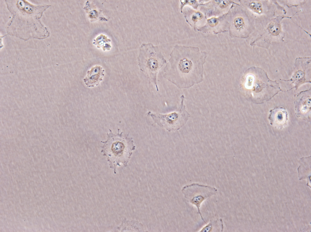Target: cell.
I'll use <instances>...</instances> for the list:
<instances>
[{
    "mask_svg": "<svg viewBox=\"0 0 311 232\" xmlns=\"http://www.w3.org/2000/svg\"><path fill=\"white\" fill-rule=\"evenodd\" d=\"M5 2L12 15L7 24V35L24 41L32 39H43L49 36L50 32L42 22L41 18L51 5H36L25 0Z\"/></svg>",
    "mask_w": 311,
    "mask_h": 232,
    "instance_id": "2",
    "label": "cell"
},
{
    "mask_svg": "<svg viewBox=\"0 0 311 232\" xmlns=\"http://www.w3.org/2000/svg\"><path fill=\"white\" fill-rule=\"evenodd\" d=\"M138 59L140 69L146 75L149 85L154 83L157 91H159L157 81V74L159 69L167 63L159 47L151 42L142 44L139 48Z\"/></svg>",
    "mask_w": 311,
    "mask_h": 232,
    "instance_id": "5",
    "label": "cell"
},
{
    "mask_svg": "<svg viewBox=\"0 0 311 232\" xmlns=\"http://www.w3.org/2000/svg\"><path fill=\"white\" fill-rule=\"evenodd\" d=\"M224 228L223 219L218 218L210 220L209 223L203 227L200 232H222Z\"/></svg>",
    "mask_w": 311,
    "mask_h": 232,
    "instance_id": "13",
    "label": "cell"
},
{
    "mask_svg": "<svg viewBox=\"0 0 311 232\" xmlns=\"http://www.w3.org/2000/svg\"><path fill=\"white\" fill-rule=\"evenodd\" d=\"M94 40L93 44L97 45L98 48L102 47L104 51L105 49L109 50L111 47L109 43L111 41L106 38L105 36L101 35Z\"/></svg>",
    "mask_w": 311,
    "mask_h": 232,
    "instance_id": "14",
    "label": "cell"
},
{
    "mask_svg": "<svg viewBox=\"0 0 311 232\" xmlns=\"http://www.w3.org/2000/svg\"><path fill=\"white\" fill-rule=\"evenodd\" d=\"M120 130L118 129V133L115 134L109 129V133L107 134V140L101 141L104 145L101 146L102 148L101 152L106 157L110 167L113 169L115 174L116 173L117 166H120V163L123 164L125 167L128 166L132 151L135 150L136 147L133 144V138L128 137L129 133L124 136L122 135V132L119 133Z\"/></svg>",
    "mask_w": 311,
    "mask_h": 232,
    "instance_id": "4",
    "label": "cell"
},
{
    "mask_svg": "<svg viewBox=\"0 0 311 232\" xmlns=\"http://www.w3.org/2000/svg\"><path fill=\"white\" fill-rule=\"evenodd\" d=\"M104 70L101 67L96 66L93 67L87 72V75L84 81L87 86L94 87L98 85L102 80Z\"/></svg>",
    "mask_w": 311,
    "mask_h": 232,
    "instance_id": "12",
    "label": "cell"
},
{
    "mask_svg": "<svg viewBox=\"0 0 311 232\" xmlns=\"http://www.w3.org/2000/svg\"><path fill=\"white\" fill-rule=\"evenodd\" d=\"M240 89L244 98L255 104L270 101L280 91L279 83L272 81L262 69L252 66L246 70L241 77Z\"/></svg>",
    "mask_w": 311,
    "mask_h": 232,
    "instance_id": "3",
    "label": "cell"
},
{
    "mask_svg": "<svg viewBox=\"0 0 311 232\" xmlns=\"http://www.w3.org/2000/svg\"><path fill=\"white\" fill-rule=\"evenodd\" d=\"M230 14L228 24L229 35L233 38H248L252 31L253 26L245 9L236 5Z\"/></svg>",
    "mask_w": 311,
    "mask_h": 232,
    "instance_id": "7",
    "label": "cell"
},
{
    "mask_svg": "<svg viewBox=\"0 0 311 232\" xmlns=\"http://www.w3.org/2000/svg\"><path fill=\"white\" fill-rule=\"evenodd\" d=\"M269 112L268 119L272 126L281 129L286 125L288 114L285 108L276 106Z\"/></svg>",
    "mask_w": 311,
    "mask_h": 232,
    "instance_id": "11",
    "label": "cell"
},
{
    "mask_svg": "<svg viewBox=\"0 0 311 232\" xmlns=\"http://www.w3.org/2000/svg\"><path fill=\"white\" fill-rule=\"evenodd\" d=\"M182 192L188 201L196 206L197 214L200 215L202 220L207 224L202 216L200 207L204 201L217 194V189L208 185L193 183L184 186Z\"/></svg>",
    "mask_w": 311,
    "mask_h": 232,
    "instance_id": "8",
    "label": "cell"
},
{
    "mask_svg": "<svg viewBox=\"0 0 311 232\" xmlns=\"http://www.w3.org/2000/svg\"><path fill=\"white\" fill-rule=\"evenodd\" d=\"M163 77L179 89H188L203 80L207 56L198 48L176 44L169 54Z\"/></svg>",
    "mask_w": 311,
    "mask_h": 232,
    "instance_id": "1",
    "label": "cell"
},
{
    "mask_svg": "<svg viewBox=\"0 0 311 232\" xmlns=\"http://www.w3.org/2000/svg\"><path fill=\"white\" fill-rule=\"evenodd\" d=\"M311 57L297 58L294 64V67L291 78L288 80L280 79L284 81H290L294 86L293 88L297 90L300 86L306 83H311Z\"/></svg>",
    "mask_w": 311,
    "mask_h": 232,
    "instance_id": "9",
    "label": "cell"
},
{
    "mask_svg": "<svg viewBox=\"0 0 311 232\" xmlns=\"http://www.w3.org/2000/svg\"><path fill=\"white\" fill-rule=\"evenodd\" d=\"M184 96L182 95L180 105L173 112L163 114L149 111L146 115L152 117L154 123L169 132L178 130L185 125L190 116L184 104Z\"/></svg>",
    "mask_w": 311,
    "mask_h": 232,
    "instance_id": "6",
    "label": "cell"
},
{
    "mask_svg": "<svg viewBox=\"0 0 311 232\" xmlns=\"http://www.w3.org/2000/svg\"><path fill=\"white\" fill-rule=\"evenodd\" d=\"M257 1L251 0L249 1L250 2H248H248H246L244 4L250 9L258 13H261L262 12V5L260 2Z\"/></svg>",
    "mask_w": 311,
    "mask_h": 232,
    "instance_id": "15",
    "label": "cell"
},
{
    "mask_svg": "<svg viewBox=\"0 0 311 232\" xmlns=\"http://www.w3.org/2000/svg\"><path fill=\"white\" fill-rule=\"evenodd\" d=\"M295 114L297 117L311 122V88L294 96Z\"/></svg>",
    "mask_w": 311,
    "mask_h": 232,
    "instance_id": "10",
    "label": "cell"
}]
</instances>
